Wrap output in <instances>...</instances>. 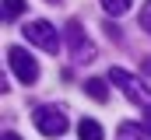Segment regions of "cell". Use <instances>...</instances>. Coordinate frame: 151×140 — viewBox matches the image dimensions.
I'll list each match as a JSON object with an SVG mask.
<instances>
[{"mask_svg":"<svg viewBox=\"0 0 151 140\" xmlns=\"http://www.w3.org/2000/svg\"><path fill=\"white\" fill-rule=\"evenodd\" d=\"M4 140H21V137H18V133H11V130H7V133H4Z\"/></svg>","mask_w":151,"mask_h":140,"instance_id":"9a60e30c","label":"cell"},{"mask_svg":"<svg viewBox=\"0 0 151 140\" xmlns=\"http://www.w3.org/2000/svg\"><path fill=\"white\" fill-rule=\"evenodd\" d=\"M99 4H102V11H106L109 18H119V14L130 11V0H99Z\"/></svg>","mask_w":151,"mask_h":140,"instance_id":"30bf717a","label":"cell"},{"mask_svg":"<svg viewBox=\"0 0 151 140\" xmlns=\"http://www.w3.org/2000/svg\"><path fill=\"white\" fill-rule=\"evenodd\" d=\"M32 123H35V130L42 137H60L67 130V109H60V105H39L32 112Z\"/></svg>","mask_w":151,"mask_h":140,"instance_id":"7a4b0ae2","label":"cell"},{"mask_svg":"<svg viewBox=\"0 0 151 140\" xmlns=\"http://www.w3.org/2000/svg\"><path fill=\"white\" fill-rule=\"evenodd\" d=\"M77 137L81 140H106V133H102V126L95 119H81L77 123Z\"/></svg>","mask_w":151,"mask_h":140,"instance_id":"52a82bcc","label":"cell"},{"mask_svg":"<svg viewBox=\"0 0 151 140\" xmlns=\"http://www.w3.org/2000/svg\"><path fill=\"white\" fill-rule=\"evenodd\" d=\"M7 63H11L14 74H18V81H21V84H35V81H39V63L28 56V49L11 46V49H7Z\"/></svg>","mask_w":151,"mask_h":140,"instance_id":"3957f363","label":"cell"},{"mask_svg":"<svg viewBox=\"0 0 151 140\" xmlns=\"http://www.w3.org/2000/svg\"><path fill=\"white\" fill-rule=\"evenodd\" d=\"M84 91H88V98H95V102H106V98H109V88H106V81H99V77H88V81H84Z\"/></svg>","mask_w":151,"mask_h":140,"instance_id":"ba28073f","label":"cell"},{"mask_svg":"<svg viewBox=\"0 0 151 140\" xmlns=\"http://www.w3.org/2000/svg\"><path fill=\"white\" fill-rule=\"evenodd\" d=\"M49 4H60V0H49Z\"/></svg>","mask_w":151,"mask_h":140,"instance_id":"2e32d148","label":"cell"},{"mask_svg":"<svg viewBox=\"0 0 151 140\" xmlns=\"http://www.w3.org/2000/svg\"><path fill=\"white\" fill-rule=\"evenodd\" d=\"M116 140H151V130L144 123H119Z\"/></svg>","mask_w":151,"mask_h":140,"instance_id":"8992f818","label":"cell"},{"mask_svg":"<svg viewBox=\"0 0 151 140\" xmlns=\"http://www.w3.org/2000/svg\"><path fill=\"white\" fill-rule=\"evenodd\" d=\"M25 39H28L32 46H39L42 53H56V49H60V35H56V28H53L49 21H32V25H25Z\"/></svg>","mask_w":151,"mask_h":140,"instance_id":"277c9868","label":"cell"},{"mask_svg":"<svg viewBox=\"0 0 151 140\" xmlns=\"http://www.w3.org/2000/svg\"><path fill=\"white\" fill-rule=\"evenodd\" d=\"M106 32H109V39H113V42H119V28H116V25H106Z\"/></svg>","mask_w":151,"mask_h":140,"instance_id":"7c38bea8","label":"cell"},{"mask_svg":"<svg viewBox=\"0 0 151 140\" xmlns=\"http://www.w3.org/2000/svg\"><path fill=\"white\" fill-rule=\"evenodd\" d=\"M141 28L151 35V0H144V7H141Z\"/></svg>","mask_w":151,"mask_h":140,"instance_id":"8fae6325","label":"cell"},{"mask_svg":"<svg viewBox=\"0 0 151 140\" xmlns=\"http://www.w3.org/2000/svg\"><path fill=\"white\" fill-rule=\"evenodd\" d=\"M67 46L74 49V63H91V56H95V46L88 42V35L81 28V21H67Z\"/></svg>","mask_w":151,"mask_h":140,"instance_id":"5b68a950","label":"cell"},{"mask_svg":"<svg viewBox=\"0 0 151 140\" xmlns=\"http://www.w3.org/2000/svg\"><path fill=\"white\" fill-rule=\"evenodd\" d=\"M109 81H113V84H116V88H119L134 105H151V88L141 81V77H134L130 70L113 67V70H109Z\"/></svg>","mask_w":151,"mask_h":140,"instance_id":"6da1fadb","label":"cell"},{"mask_svg":"<svg viewBox=\"0 0 151 140\" xmlns=\"http://www.w3.org/2000/svg\"><path fill=\"white\" fill-rule=\"evenodd\" d=\"M144 126L151 130V105H148V112H144Z\"/></svg>","mask_w":151,"mask_h":140,"instance_id":"5bb4252c","label":"cell"},{"mask_svg":"<svg viewBox=\"0 0 151 140\" xmlns=\"http://www.w3.org/2000/svg\"><path fill=\"white\" fill-rule=\"evenodd\" d=\"M25 0H4V21H18L21 14H25Z\"/></svg>","mask_w":151,"mask_h":140,"instance_id":"9c48e42d","label":"cell"},{"mask_svg":"<svg viewBox=\"0 0 151 140\" xmlns=\"http://www.w3.org/2000/svg\"><path fill=\"white\" fill-rule=\"evenodd\" d=\"M141 70H144V74L151 77V56H148V60H141Z\"/></svg>","mask_w":151,"mask_h":140,"instance_id":"4fadbf2b","label":"cell"}]
</instances>
